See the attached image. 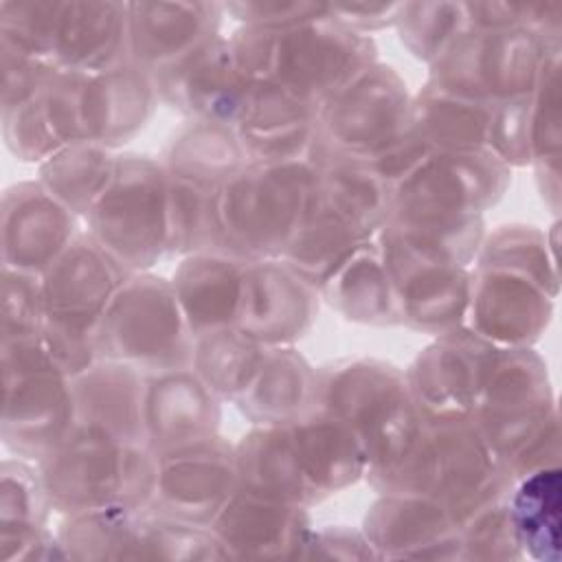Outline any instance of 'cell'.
<instances>
[{
    "mask_svg": "<svg viewBox=\"0 0 562 562\" xmlns=\"http://www.w3.org/2000/svg\"><path fill=\"white\" fill-rule=\"evenodd\" d=\"M50 501L46 496L40 470L24 459H7L2 463V529L18 531L46 525Z\"/></svg>",
    "mask_w": 562,
    "mask_h": 562,
    "instance_id": "60d3db41",
    "label": "cell"
},
{
    "mask_svg": "<svg viewBox=\"0 0 562 562\" xmlns=\"http://www.w3.org/2000/svg\"><path fill=\"white\" fill-rule=\"evenodd\" d=\"M2 560H50L66 558L59 538L53 536L46 525L18 529V531H0Z\"/></svg>",
    "mask_w": 562,
    "mask_h": 562,
    "instance_id": "f6af8a7d",
    "label": "cell"
},
{
    "mask_svg": "<svg viewBox=\"0 0 562 562\" xmlns=\"http://www.w3.org/2000/svg\"><path fill=\"white\" fill-rule=\"evenodd\" d=\"M75 428L123 443H145V373L116 360H97L70 378Z\"/></svg>",
    "mask_w": 562,
    "mask_h": 562,
    "instance_id": "484cf974",
    "label": "cell"
},
{
    "mask_svg": "<svg viewBox=\"0 0 562 562\" xmlns=\"http://www.w3.org/2000/svg\"><path fill=\"white\" fill-rule=\"evenodd\" d=\"M2 441L20 459L42 461L75 430L72 382L40 336L2 342Z\"/></svg>",
    "mask_w": 562,
    "mask_h": 562,
    "instance_id": "ba28073f",
    "label": "cell"
},
{
    "mask_svg": "<svg viewBox=\"0 0 562 562\" xmlns=\"http://www.w3.org/2000/svg\"><path fill=\"white\" fill-rule=\"evenodd\" d=\"M75 213L42 182H20L2 198L4 270L44 274L77 239Z\"/></svg>",
    "mask_w": 562,
    "mask_h": 562,
    "instance_id": "d6986e66",
    "label": "cell"
},
{
    "mask_svg": "<svg viewBox=\"0 0 562 562\" xmlns=\"http://www.w3.org/2000/svg\"><path fill=\"white\" fill-rule=\"evenodd\" d=\"M35 57L61 72L94 75L130 61L127 4L44 2Z\"/></svg>",
    "mask_w": 562,
    "mask_h": 562,
    "instance_id": "7c38bea8",
    "label": "cell"
},
{
    "mask_svg": "<svg viewBox=\"0 0 562 562\" xmlns=\"http://www.w3.org/2000/svg\"><path fill=\"white\" fill-rule=\"evenodd\" d=\"M288 424L303 474L318 501L351 485L367 472L358 439L338 417L323 408H312Z\"/></svg>",
    "mask_w": 562,
    "mask_h": 562,
    "instance_id": "f546056e",
    "label": "cell"
},
{
    "mask_svg": "<svg viewBox=\"0 0 562 562\" xmlns=\"http://www.w3.org/2000/svg\"><path fill=\"white\" fill-rule=\"evenodd\" d=\"M46 316L42 277L4 270L2 283V342L40 336Z\"/></svg>",
    "mask_w": 562,
    "mask_h": 562,
    "instance_id": "b9f144b4",
    "label": "cell"
},
{
    "mask_svg": "<svg viewBox=\"0 0 562 562\" xmlns=\"http://www.w3.org/2000/svg\"><path fill=\"white\" fill-rule=\"evenodd\" d=\"M303 558H334V560H380L364 533L345 527H327L310 531Z\"/></svg>",
    "mask_w": 562,
    "mask_h": 562,
    "instance_id": "ee69618b",
    "label": "cell"
},
{
    "mask_svg": "<svg viewBox=\"0 0 562 562\" xmlns=\"http://www.w3.org/2000/svg\"><path fill=\"white\" fill-rule=\"evenodd\" d=\"M496 349L470 327L439 334L406 375L422 419H468L476 408Z\"/></svg>",
    "mask_w": 562,
    "mask_h": 562,
    "instance_id": "5bb4252c",
    "label": "cell"
},
{
    "mask_svg": "<svg viewBox=\"0 0 562 562\" xmlns=\"http://www.w3.org/2000/svg\"><path fill=\"white\" fill-rule=\"evenodd\" d=\"M130 274L90 235H77L42 274L46 316L40 340L68 378L99 360L97 325Z\"/></svg>",
    "mask_w": 562,
    "mask_h": 562,
    "instance_id": "5b68a950",
    "label": "cell"
},
{
    "mask_svg": "<svg viewBox=\"0 0 562 562\" xmlns=\"http://www.w3.org/2000/svg\"><path fill=\"white\" fill-rule=\"evenodd\" d=\"M169 180V252L195 255L222 250L217 187H206L167 171Z\"/></svg>",
    "mask_w": 562,
    "mask_h": 562,
    "instance_id": "f35d334b",
    "label": "cell"
},
{
    "mask_svg": "<svg viewBox=\"0 0 562 562\" xmlns=\"http://www.w3.org/2000/svg\"><path fill=\"white\" fill-rule=\"evenodd\" d=\"M411 125L413 103L406 86L393 68L373 64L321 108L316 145L371 165Z\"/></svg>",
    "mask_w": 562,
    "mask_h": 562,
    "instance_id": "8fae6325",
    "label": "cell"
},
{
    "mask_svg": "<svg viewBox=\"0 0 562 562\" xmlns=\"http://www.w3.org/2000/svg\"><path fill=\"white\" fill-rule=\"evenodd\" d=\"M220 397L191 369L145 373V443L154 454L217 435Z\"/></svg>",
    "mask_w": 562,
    "mask_h": 562,
    "instance_id": "7402d4cb",
    "label": "cell"
},
{
    "mask_svg": "<svg viewBox=\"0 0 562 562\" xmlns=\"http://www.w3.org/2000/svg\"><path fill=\"white\" fill-rule=\"evenodd\" d=\"M37 470L55 512L66 516L149 507L156 492L158 457L147 446L123 443L75 428Z\"/></svg>",
    "mask_w": 562,
    "mask_h": 562,
    "instance_id": "7a4b0ae2",
    "label": "cell"
},
{
    "mask_svg": "<svg viewBox=\"0 0 562 562\" xmlns=\"http://www.w3.org/2000/svg\"><path fill=\"white\" fill-rule=\"evenodd\" d=\"M88 220V235L130 272L154 266L169 250V180L151 158L119 156Z\"/></svg>",
    "mask_w": 562,
    "mask_h": 562,
    "instance_id": "9c48e42d",
    "label": "cell"
},
{
    "mask_svg": "<svg viewBox=\"0 0 562 562\" xmlns=\"http://www.w3.org/2000/svg\"><path fill=\"white\" fill-rule=\"evenodd\" d=\"M114 165L108 147L81 140L40 162V182L75 215H88L110 184Z\"/></svg>",
    "mask_w": 562,
    "mask_h": 562,
    "instance_id": "8d00e7d4",
    "label": "cell"
},
{
    "mask_svg": "<svg viewBox=\"0 0 562 562\" xmlns=\"http://www.w3.org/2000/svg\"><path fill=\"white\" fill-rule=\"evenodd\" d=\"M397 24L411 53L430 64L472 31L465 4H402Z\"/></svg>",
    "mask_w": 562,
    "mask_h": 562,
    "instance_id": "ab89813d",
    "label": "cell"
},
{
    "mask_svg": "<svg viewBox=\"0 0 562 562\" xmlns=\"http://www.w3.org/2000/svg\"><path fill=\"white\" fill-rule=\"evenodd\" d=\"M209 527L228 558H303L312 531L303 505L239 485Z\"/></svg>",
    "mask_w": 562,
    "mask_h": 562,
    "instance_id": "ffe728a7",
    "label": "cell"
},
{
    "mask_svg": "<svg viewBox=\"0 0 562 562\" xmlns=\"http://www.w3.org/2000/svg\"><path fill=\"white\" fill-rule=\"evenodd\" d=\"M266 351L235 325L222 327L195 336L191 369L217 397L237 400L255 380Z\"/></svg>",
    "mask_w": 562,
    "mask_h": 562,
    "instance_id": "74e56055",
    "label": "cell"
},
{
    "mask_svg": "<svg viewBox=\"0 0 562 562\" xmlns=\"http://www.w3.org/2000/svg\"><path fill=\"white\" fill-rule=\"evenodd\" d=\"M316 167L296 162H248L217 195L222 252L246 261L283 259L312 200Z\"/></svg>",
    "mask_w": 562,
    "mask_h": 562,
    "instance_id": "3957f363",
    "label": "cell"
},
{
    "mask_svg": "<svg viewBox=\"0 0 562 562\" xmlns=\"http://www.w3.org/2000/svg\"><path fill=\"white\" fill-rule=\"evenodd\" d=\"M156 92L169 105L193 116L195 123L235 127L252 88L239 68L231 42L215 35L182 59L158 70Z\"/></svg>",
    "mask_w": 562,
    "mask_h": 562,
    "instance_id": "9a60e30c",
    "label": "cell"
},
{
    "mask_svg": "<svg viewBox=\"0 0 562 562\" xmlns=\"http://www.w3.org/2000/svg\"><path fill=\"white\" fill-rule=\"evenodd\" d=\"M492 110L426 83L413 103V125L432 151L487 149Z\"/></svg>",
    "mask_w": 562,
    "mask_h": 562,
    "instance_id": "836d02e7",
    "label": "cell"
},
{
    "mask_svg": "<svg viewBox=\"0 0 562 562\" xmlns=\"http://www.w3.org/2000/svg\"><path fill=\"white\" fill-rule=\"evenodd\" d=\"M156 457L151 514L209 527L239 485L235 448L217 435Z\"/></svg>",
    "mask_w": 562,
    "mask_h": 562,
    "instance_id": "4fadbf2b",
    "label": "cell"
},
{
    "mask_svg": "<svg viewBox=\"0 0 562 562\" xmlns=\"http://www.w3.org/2000/svg\"><path fill=\"white\" fill-rule=\"evenodd\" d=\"M145 509H103L68 516L57 533L72 560H145Z\"/></svg>",
    "mask_w": 562,
    "mask_h": 562,
    "instance_id": "e575fe53",
    "label": "cell"
},
{
    "mask_svg": "<svg viewBox=\"0 0 562 562\" xmlns=\"http://www.w3.org/2000/svg\"><path fill=\"white\" fill-rule=\"evenodd\" d=\"M246 263L222 250L195 252L180 263L171 285L193 336L235 325Z\"/></svg>",
    "mask_w": 562,
    "mask_h": 562,
    "instance_id": "f1b7e54d",
    "label": "cell"
},
{
    "mask_svg": "<svg viewBox=\"0 0 562 562\" xmlns=\"http://www.w3.org/2000/svg\"><path fill=\"white\" fill-rule=\"evenodd\" d=\"M382 492L417 494L441 503L452 518L485 494L514 483L496 463L472 419H422L400 461L367 472Z\"/></svg>",
    "mask_w": 562,
    "mask_h": 562,
    "instance_id": "277c9868",
    "label": "cell"
},
{
    "mask_svg": "<svg viewBox=\"0 0 562 562\" xmlns=\"http://www.w3.org/2000/svg\"><path fill=\"white\" fill-rule=\"evenodd\" d=\"M316 408L338 417L353 432L367 472L400 461L422 426L406 375L375 360L327 369L318 378Z\"/></svg>",
    "mask_w": 562,
    "mask_h": 562,
    "instance_id": "8992f818",
    "label": "cell"
},
{
    "mask_svg": "<svg viewBox=\"0 0 562 562\" xmlns=\"http://www.w3.org/2000/svg\"><path fill=\"white\" fill-rule=\"evenodd\" d=\"M329 303L351 321L400 323L389 270L378 244L364 241L321 285Z\"/></svg>",
    "mask_w": 562,
    "mask_h": 562,
    "instance_id": "1f68e13d",
    "label": "cell"
},
{
    "mask_svg": "<svg viewBox=\"0 0 562 562\" xmlns=\"http://www.w3.org/2000/svg\"><path fill=\"white\" fill-rule=\"evenodd\" d=\"M316 290L283 259L248 261L235 327L263 347H290L314 321Z\"/></svg>",
    "mask_w": 562,
    "mask_h": 562,
    "instance_id": "e0dca14e",
    "label": "cell"
},
{
    "mask_svg": "<svg viewBox=\"0 0 562 562\" xmlns=\"http://www.w3.org/2000/svg\"><path fill=\"white\" fill-rule=\"evenodd\" d=\"M547 283L522 270L481 261L472 274L465 321L494 347H527L549 318Z\"/></svg>",
    "mask_w": 562,
    "mask_h": 562,
    "instance_id": "2e32d148",
    "label": "cell"
},
{
    "mask_svg": "<svg viewBox=\"0 0 562 562\" xmlns=\"http://www.w3.org/2000/svg\"><path fill=\"white\" fill-rule=\"evenodd\" d=\"M318 378L292 347H268L250 386L235 400L257 426L285 424L316 408Z\"/></svg>",
    "mask_w": 562,
    "mask_h": 562,
    "instance_id": "4dcf8cb0",
    "label": "cell"
},
{
    "mask_svg": "<svg viewBox=\"0 0 562 562\" xmlns=\"http://www.w3.org/2000/svg\"><path fill=\"white\" fill-rule=\"evenodd\" d=\"M88 75L59 72L29 101L2 110L9 151L24 162H44L53 154L86 140L81 92Z\"/></svg>",
    "mask_w": 562,
    "mask_h": 562,
    "instance_id": "603a6c76",
    "label": "cell"
},
{
    "mask_svg": "<svg viewBox=\"0 0 562 562\" xmlns=\"http://www.w3.org/2000/svg\"><path fill=\"white\" fill-rule=\"evenodd\" d=\"M509 520L520 555L555 562L560 558V470H536L509 490Z\"/></svg>",
    "mask_w": 562,
    "mask_h": 562,
    "instance_id": "d6a6232c",
    "label": "cell"
},
{
    "mask_svg": "<svg viewBox=\"0 0 562 562\" xmlns=\"http://www.w3.org/2000/svg\"><path fill=\"white\" fill-rule=\"evenodd\" d=\"M244 165H248V158L235 127L193 123L171 143L165 169L173 176L220 189Z\"/></svg>",
    "mask_w": 562,
    "mask_h": 562,
    "instance_id": "d590c367",
    "label": "cell"
},
{
    "mask_svg": "<svg viewBox=\"0 0 562 562\" xmlns=\"http://www.w3.org/2000/svg\"><path fill=\"white\" fill-rule=\"evenodd\" d=\"M382 250V248H380ZM397 321L422 331L446 334L465 323L472 274L465 266L386 255Z\"/></svg>",
    "mask_w": 562,
    "mask_h": 562,
    "instance_id": "cb8c5ba5",
    "label": "cell"
},
{
    "mask_svg": "<svg viewBox=\"0 0 562 562\" xmlns=\"http://www.w3.org/2000/svg\"><path fill=\"white\" fill-rule=\"evenodd\" d=\"M228 42L250 81H268L316 110L375 64L373 44L331 11L283 29L248 26Z\"/></svg>",
    "mask_w": 562,
    "mask_h": 562,
    "instance_id": "6da1fadb",
    "label": "cell"
},
{
    "mask_svg": "<svg viewBox=\"0 0 562 562\" xmlns=\"http://www.w3.org/2000/svg\"><path fill=\"white\" fill-rule=\"evenodd\" d=\"M156 97L154 77L132 61L88 75L81 92L86 140L103 147L125 143L149 121Z\"/></svg>",
    "mask_w": 562,
    "mask_h": 562,
    "instance_id": "83f0119b",
    "label": "cell"
},
{
    "mask_svg": "<svg viewBox=\"0 0 562 562\" xmlns=\"http://www.w3.org/2000/svg\"><path fill=\"white\" fill-rule=\"evenodd\" d=\"M61 70L15 48L2 44V110L15 108L44 90Z\"/></svg>",
    "mask_w": 562,
    "mask_h": 562,
    "instance_id": "7bdbcfd3",
    "label": "cell"
},
{
    "mask_svg": "<svg viewBox=\"0 0 562 562\" xmlns=\"http://www.w3.org/2000/svg\"><path fill=\"white\" fill-rule=\"evenodd\" d=\"M191 334L173 285L160 277L130 274L97 325L99 360L158 373L193 362Z\"/></svg>",
    "mask_w": 562,
    "mask_h": 562,
    "instance_id": "52a82bcc",
    "label": "cell"
},
{
    "mask_svg": "<svg viewBox=\"0 0 562 562\" xmlns=\"http://www.w3.org/2000/svg\"><path fill=\"white\" fill-rule=\"evenodd\" d=\"M321 110L268 81H252L235 125L248 162H296L312 158Z\"/></svg>",
    "mask_w": 562,
    "mask_h": 562,
    "instance_id": "d4e9b609",
    "label": "cell"
},
{
    "mask_svg": "<svg viewBox=\"0 0 562 562\" xmlns=\"http://www.w3.org/2000/svg\"><path fill=\"white\" fill-rule=\"evenodd\" d=\"M547 57L542 37L531 29L468 31L432 64L428 83L494 108L529 97Z\"/></svg>",
    "mask_w": 562,
    "mask_h": 562,
    "instance_id": "30bf717a",
    "label": "cell"
},
{
    "mask_svg": "<svg viewBox=\"0 0 562 562\" xmlns=\"http://www.w3.org/2000/svg\"><path fill=\"white\" fill-rule=\"evenodd\" d=\"M362 533L382 558H463L452 514L437 501L386 492L369 509Z\"/></svg>",
    "mask_w": 562,
    "mask_h": 562,
    "instance_id": "44dd1931",
    "label": "cell"
},
{
    "mask_svg": "<svg viewBox=\"0 0 562 562\" xmlns=\"http://www.w3.org/2000/svg\"><path fill=\"white\" fill-rule=\"evenodd\" d=\"M217 24V4H127L130 61L156 75L215 37Z\"/></svg>",
    "mask_w": 562,
    "mask_h": 562,
    "instance_id": "4316f807",
    "label": "cell"
},
{
    "mask_svg": "<svg viewBox=\"0 0 562 562\" xmlns=\"http://www.w3.org/2000/svg\"><path fill=\"white\" fill-rule=\"evenodd\" d=\"M509 182V167L490 149L432 151L402 184L391 204L476 213L494 204Z\"/></svg>",
    "mask_w": 562,
    "mask_h": 562,
    "instance_id": "ac0fdd59",
    "label": "cell"
}]
</instances>
